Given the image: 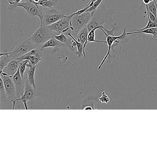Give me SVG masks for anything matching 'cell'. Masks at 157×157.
<instances>
[{
  "instance_id": "6da1fadb",
  "label": "cell",
  "mask_w": 157,
  "mask_h": 157,
  "mask_svg": "<svg viewBox=\"0 0 157 157\" xmlns=\"http://www.w3.org/2000/svg\"><path fill=\"white\" fill-rule=\"evenodd\" d=\"M70 21L71 28L75 38H77L78 33L90 21L94 13L84 12L82 13H74ZM71 33V34H72Z\"/></svg>"
},
{
  "instance_id": "7a4b0ae2",
  "label": "cell",
  "mask_w": 157,
  "mask_h": 157,
  "mask_svg": "<svg viewBox=\"0 0 157 157\" xmlns=\"http://www.w3.org/2000/svg\"><path fill=\"white\" fill-rule=\"evenodd\" d=\"M55 32L51 31L47 26L41 24L38 29L33 33L32 36L28 38L37 46H42L55 35Z\"/></svg>"
},
{
  "instance_id": "3957f363",
  "label": "cell",
  "mask_w": 157,
  "mask_h": 157,
  "mask_svg": "<svg viewBox=\"0 0 157 157\" xmlns=\"http://www.w3.org/2000/svg\"><path fill=\"white\" fill-rule=\"evenodd\" d=\"M39 8L43 14V20L41 24H44L46 26L56 22L65 16L62 11L56 10L54 7L46 8L41 6Z\"/></svg>"
},
{
  "instance_id": "277c9868",
  "label": "cell",
  "mask_w": 157,
  "mask_h": 157,
  "mask_svg": "<svg viewBox=\"0 0 157 157\" xmlns=\"http://www.w3.org/2000/svg\"><path fill=\"white\" fill-rule=\"evenodd\" d=\"M37 47L35 44L29 39H26L21 43H18L16 47L8 56L12 59H15L26 55Z\"/></svg>"
},
{
  "instance_id": "5b68a950",
  "label": "cell",
  "mask_w": 157,
  "mask_h": 157,
  "mask_svg": "<svg viewBox=\"0 0 157 157\" xmlns=\"http://www.w3.org/2000/svg\"><path fill=\"white\" fill-rule=\"evenodd\" d=\"M100 30H101L104 33L105 35L106 36V44H107V46H108V51H107V54L105 55V57L104 58L102 61H101V64H100L99 67H98V69H100L101 68L102 66L104 63L105 62V61H106V59H107L108 57H112V56L110 54V52H111V50H113V51L115 52L114 50V48L117 46L118 44L120 43V41H118V40H120V41L124 40V38H126V36H127L126 30L125 28H124V31H123L122 34L120 35V36H118L108 35L105 32L104 30L102 28H101V29H100Z\"/></svg>"
},
{
  "instance_id": "8992f818",
  "label": "cell",
  "mask_w": 157,
  "mask_h": 157,
  "mask_svg": "<svg viewBox=\"0 0 157 157\" xmlns=\"http://www.w3.org/2000/svg\"><path fill=\"white\" fill-rule=\"evenodd\" d=\"M73 14L70 15H65L56 22L47 26L49 29L55 32L56 33L60 34H65L67 35L69 33H72V30L71 28L70 21Z\"/></svg>"
},
{
  "instance_id": "52a82bcc",
  "label": "cell",
  "mask_w": 157,
  "mask_h": 157,
  "mask_svg": "<svg viewBox=\"0 0 157 157\" xmlns=\"http://www.w3.org/2000/svg\"><path fill=\"white\" fill-rule=\"evenodd\" d=\"M36 48L33 49L23 56L15 59H19L21 62L24 60H28L29 62L27 64V68L37 66L38 63L42 60L43 50H41V48L38 49Z\"/></svg>"
},
{
  "instance_id": "ba28073f",
  "label": "cell",
  "mask_w": 157,
  "mask_h": 157,
  "mask_svg": "<svg viewBox=\"0 0 157 157\" xmlns=\"http://www.w3.org/2000/svg\"><path fill=\"white\" fill-rule=\"evenodd\" d=\"M34 89L29 84L28 81H25V90L23 94L19 98H16L12 102L13 103V110L15 108L16 102L21 101L24 104L25 109L28 110L27 103L31 102L33 100L34 90Z\"/></svg>"
},
{
  "instance_id": "9c48e42d",
  "label": "cell",
  "mask_w": 157,
  "mask_h": 157,
  "mask_svg": "<svg viewBox=\"0 0 157 157\" xmlns=\"http://www.w3.org/2000/svg\"><path fill=\"white\" fill-rule=\"evenodd\" d=\"M1 78L3 81L4 88L7 93L8 99L12 102L17 98L15 84L12 78L3 73L0 74Z\"/></svg>"
},
{
  "instance_id": "30bf717a",
  "label": "cell",
  "mask_w": 157,
  "mask_h": 157,
  "mask_svg": "<svg viewBox=\"0 0 157 157\" xmlns=\"http://www.w3.org/2000/svg\"><path fill=\"white\" fill-rule=\"evenodd\" d=\"M15 7L16 8H23L31 17H38L40 19L41 22L43 20V14L39 6L31 2L30 0L26 2H20L16 5Z\"/></svg>"
},
{
  "instance_id": "8fae6325",
  "label": "cell",
  "mask_w": 157,
  "mask_h": 157,
  "mask_svg": "<svg viewBox=\"0 0 157 157\" xmlns=\"http://www.w3.org/2000/svg\"><path fill=\"white\" fill-rule=\"evenodd\" d=\"M12 79L15 84L17 98H18L23 94L25 90V81L22 78L19 68L17 72L13 76Z\"/></svg>"
},
{
  "instance_id": "7c38bea8",
  "label": "cell",
  "mask_w": 157,
  "mask_h": 157,
  "mask_svg": "<svg viewBox=\"0 0 157 157\" xmlns=\"http://www.w3.org/2000/svg\"><path fill=\"white\" fill-rule=\"evenodd\" d=\"M21 62V61H20L19 59H12L3 69V71L1 73H4V74L12 78L13 76L18 71Z\"/></svg>"
},
{
  "instance_id": "4fadbf2b",
  "label": "cell",
  "mask_w": 157,
  "mask_h": 157,
  "mask_svg": "<svg viewBox=\"0 0 157 157\" xmlns=\"http://www.w3.org/2000/svg\"><path fill=\"white\" fill-rule=\"evenodd\" d=\"M62 46H65V45L60 41L56 39L55 35L52 36L49 40L46 42L43 45L41 46V49L44 50L47 48H53L52 53H56L59 51V48Z\"/></svg>"
},
{
  "instance_id": "5bb4252c",
  "label": "cell",
  "mask_w": 157,
  "mask_h": 157,
  "mask_svg": "<svg viewBox=\"0 0 157 157\" xmlns=\"http://www.w3.org/2000/svg\"><path fill=\"white\" fill-rule=\"evenodd\" d=\"M89 30L87 26L83 28L77 36V40L80 42L83 45V49H84V54H85V49L86 45L88 44V37L89 35Z\"/></svg>"
},
{
  "instance_id": "9a60e30c",
  "label": "cell",
  "mask_w": 157,
  "mask_h": 157,
  "mask_svg": "<svg viewBox=\"0 0 157 157\" xmlns=\"http://www.w3.org/2000/svg\"><path fill=\"white\" fill-rule=\"evenodd\" d=\"M55 37L56 39L63 43L65 45V46L67 47L68 48H69L70 50L71 51L74 50V48L72 46L73 40L72 39L71 40V37L68 38L66 36V35L64 33H61L60 34L58 35H55Z\"/></svg>"
},
{
  "instance_id": "2e32d148",
  "label": "cell",
  "mask_w": 157,
  "mask_h": 157,
  "mask_svg": "<svg viewBox=\"0 0 157 157\" xmlns=\"http://www.w3.org/2000/svg\"><path fill=\"white\" fill-rule=\"evenodd\" d=\"M37 66H34L32 67L28 68L29 69L27 71V81L29 84L35 90L37 89L36 85L35 80V74Z\"/></svg>"
},
{
  "instance_id": "e0dca14e",
  "label": "cell",
  "mask_w": 157,
  "mask_h": 157,
  "mask_svg": "<svg viewBox=\"0 0 157 157\" xmlns=\"http://www.w3.org/2000/svg\"><path fill=\"white\" fill-rule=\"evenodd\" d=\"M66 36H67L71 37L76 43V47H77V51L76 52V54L78 56V57H81L82 56H83V57L85 58H86V55L84 54L83 45L80 42L76 40L75 37L72 35L71 33H69Z\"/></svg>"
},
{
  "instance_id": "ac0fdd59",
  "label": "cell",
  "mask_w": 157,
  "mask_h": 157,
  "mask_svg": "<svg viewBox=\"0 0 157 157\" xmlns=\"http://www.w3.org/2000/svg\"><path fill=\"white\" fill-rule=\"evenodd\" d=\"M144 33L146 34H151L153 36V39L157 41V27L149 28L146 29L143 31H139V32H131V33H126L127 36L129 35L135 34Z\"/></svg>"
},
{
  "instance_id": "d6986e66",
  "label": "cell",
  "mask_w": 157,
  "mask_h": 157,
  "mask_svg": "<svg viewBox=\"0 0 157 157\" xmlns=\"http://www.w3.org/2000/svg\"><path fill=\"white\" fill-rule=\"evenodd\" d=\"M30 1L36 5L42 6V7H46V8L53 7L54 6H56L57 3V0H49L47 2H44L42 0H40L38 2H34L33 0H30Z\"/></svg>"
},
{
  "instance_id": "ffe728a7",
  "label": "cell",
  "mask_w": 157,
  "mask_h": 157,
  "mask_svg": "<svg viewBox=\"0 0 157 157\" xmlns=\"http://www.w3.org/2000/svg\"><path fill=\"white\" fill-rule=\"evenodd\" d=\"M105 23V22L100 21H95V20H93L92 19L90 21L89 23L87 25V27L88 28L89 32L93 30L95 28H99L100 29L103 28V25Z\"/></svg>"
},
{
  "instance_id": "44dd1931",
  "label": "cell",
  "mask_w": 157,
  "mask_h": 157,
  "mask_svg": "<svg viewBox=\"0 0 157 157\" xmlns=\"http://www.w3.org/2000/svg\"><path fill=\"white\" fill-rule=\"evenodd\" d=\"M0 97H1V103H2V102L3 103L7 102L9 100L5 88H4L3 81L1 78H0Z\"/></svg>"
},
{
  "instance_id": "7402d4cb",
  "label": "cell",
  "mask_w": 157,
  "mask_h": 157,
  "mask_svg": "<svg viewBox=\"0 0 157 157\" xmlns=\"http://www.w3.org/2000/svg\"><path fill=\"white\" fill-rule=\"evenodd\" d=\"M100 29L99 28H95L93 30L90 31L89 33L88 37V43H105L106 44V41H100V40H95V32L96 30Z\"/></svg>"
},
{
  "instance_id": "603a6c76",
  "label": "cell",
  "mask_w": 157,
  "mask_h": 157,
  "mask_svg": "<svg viewBox=\"0 0 157 157\" xmlns=\"http://www.w3.org/2000/svg\"><path fill=\"white\" fill-rule=\"evenodd\" d=\"M12 59L8 56H1L0 57V72L1 73L3 69L7 66L8 63L12 60Z\"/></svg>"
},
{
  "instance_id": "cb8c5ba5",
  "label": "cell",
  "mask_w": 157,
  "mask_h": 157,
  "mask_svg": "<svg viewBox=\"0 0 157 157\" xmlns=\"http://www.w3.org/2000/svg\"><path fill=\"white\" fill-rule=\"evenodd\" d=\"M147 5V6L149 11L156 18H157V2L156 0L151 2L148 5Z\"/></svg>"
},
{
  "instance_id": "d4e9b609",
  "label": "cell",
  "mask_w": 157,
  "mask_h": 157,
  "mask_svg": "<svg viewBox=\"0 0 157 157\" xmlns=\"http://www.w3.org/2000/svg\"><path fill=\"white\" fill-rule=\"evenodd\" d=\"M148 22L147 25L145 27L141 28L140 29H136V32H139V31H143L146 29H149V28H154V27H157V23L153 22L152 21H151L150 18L147 16Z\"/></svg>"
},
{
  "instance_id": "484cf974",
  "label": "cell",
  "mask_w": 157,
  "mask_h": 157,
  "mask_svg": "<svg viewBox=\"0 0 157 157\" xmlns=\"http://www.w3.org/2000/svg\"><path fill=\"white\" fill-rule=\"evenodd\" d=\"M28 60H25L23 61L20 65V67H19V70H20V73L21 75L22 78L24 80V74L25 72V70L27 68V65L28 64Z\"/></svg>"
},
{
  "instance_id": "4316f807",
  "label": "cell",
  "mask_w": 157,
  "mask_h": 157,
  "mask_svg": "<svg viewBox=\"0 0 157 157\" xmlns=\"http://www.w3.org/2000/svg\"><path fill=\"white\" fill-rule=\"evenodd\" d=\"M99 100L101 103H108L110 101V98L104 91L102 92L101 97L99 98Z\"/></svg>"
},
{
  "instance_id": "83f0119b",
  "label": "cell",
  "mask_w": 157,
  "mask_h": 157,
  "mask_svg": "<svg viewBox=\"0 0 157 157\" xmlns=\"http://www.w3.org/2000/svg\"><path fill=\"white\" fill-rule=\"evenodd\" d=\"M146 6V10H147V16L150 19L151 21H152L153 22L156 23H157V18H156L149 11L148 9L147 6V5Z\"/></svg>"
},
{
  "instance_id": "f1b7e54d",
  "label": "cell",
  "mask_w": 157,
  "mask_h": 157,
  "mask_svg": "<svg viewBox=\"0 0 157 157\" xmlns=\"http://www.w3.org/2000/svg\"><path fill=\"white\" fill-rule=\"evenodd\" d=\"M102 28L104 30L105 32V33H106L107 34V35H108L114 36L113 34L114 31L115 30V29H114V28H113L112 30H107V29H105L104 26L103 27V28Z\"/></svg>"
},
{
  "instance_id": "f546056e",
  "label": "cell",
  "mask_w": 157,
  "mask_h": 157,
  "mask_svg": "<svg viewBox=\"0 0 157 157\" xmlns=\"http://www.w3.org/2000/svg\"><path fill=\"white\" fill-rule=\"evenodd\" d=\"M8 2L9 4L11 5H15V6L17 5V2L16 0H8Z\"/></svg>"
},
{
  "instance_id": "4dcf8cb0",
  "label": "cell",
  "mask_w": 157,
  "mask_h": 157,
  "mask_svg": "<svg viewBox=\"0 0 157 157\" xmlns=\"http://www.w3.org/2000/svg\"><path fill=\"white\" fill-rule=\"evenodd\" d=\"M142 1L145 5H148L151 2L150 0H142Z\"/></svg>"
},
{
  "instance_id": "1f68e13d",
  "label": "cell",
  "mask_w": 157,
  "mask_h": 157,
  "mask_svg": "<svg viewBox=\"0 0 157 157\" xmlns=\"http://www.w3.org/2000/svg\"><path fill=\"white\" fill-rule=\"evenodd\" d=\"M82 109H84V110H92V109H94V108L93 107H91L90 106H87Z\"/></svg>"
},
{
  "instance_id": "d6a6232c",
  "label": "cell",
  "mask_w": 157,
  "mask_h": 157,
  "mask_svg": "<svg viewBox=\"0 0 157 157\" xmlns=\"http://www.w3.org/2000/svg\"><path fill=\"white\" fill-rule=\"evenodd\" d=\"M23 1V0H16V2H17V5L18 3H20L21 1Z\"/></svg>"
},
{
  "instance_id": "836d02e7",
  "label": "cell",
  "mask_w": 157,
  "mask_h": 157,
  "mask_svg": "<svg viewBox=\"0 0 157 157\" xmlns=\"http://www.w3.org/2000/svg\"><path fill=\"white\" fill-rule=\"evenodd\" d=\"M42 1H43L44 2H47L48 1H49V0H42Z\"/></svg>"
},
{
  "instance_id": "e575fe53",
  "label": "cell",
  "mask_w": 157,
  "mask_h": 157,
  "mask_svg": "<svg viewBox=\"0 0 157 157\" xmlns=\"http://www.w3.org/2000/svg\"><path fill=\"white\" fill-rule=\"evenodd\" d=\"M151 2L153 1H154V0H150Z\"/></svg>"
},
{
  "instance_id": "d590c367",
  "label": "cell",
  "mask_w": 157,
  "mask_h": 157,
  "mask_svg": "<svg viewBox=\"0 0 157 157\" xmlns=\"http://www.w3.org/2000/svg\"></svg>"
}]
</instances>
